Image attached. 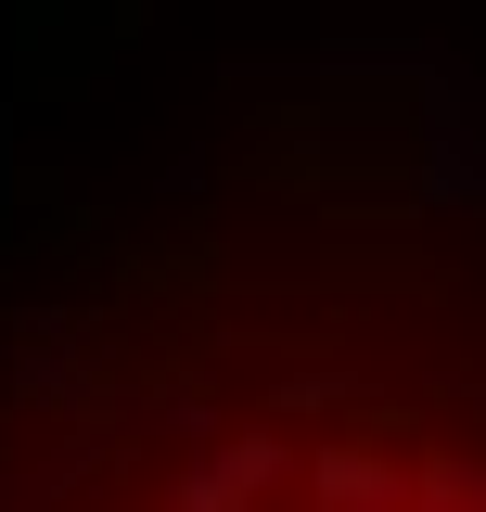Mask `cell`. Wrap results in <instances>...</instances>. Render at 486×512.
<instances>
[{"instance_id": "cell-1", "label": "cell", "mask_w": 486, "mask_h": 512, "mask_svg": "<svg viewBox=\"0 0 486 512\" xmlns=\"http://www.w3.org/2000/svg\"><path fill=\"white\" fill-rule=\"evenodd\" d=\"M52 474V512H486V436H448L410 384L333 359V295L295 346L141 359L116 423Z\"/></svg>"}]
</instances>
